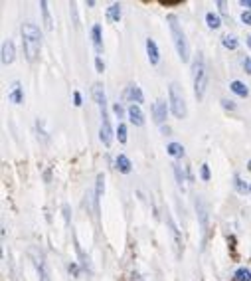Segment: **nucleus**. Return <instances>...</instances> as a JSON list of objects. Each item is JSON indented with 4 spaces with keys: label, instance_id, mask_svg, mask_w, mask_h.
I'll return each mask as SVG.
<instances>
[{
    "label": "nucleus",
    "instance_id": "obj_25",
    "mask_svg": "<svg viewBox=\"0 0 251 281\" xmlns=\"http://www.w3.org/2000/svg\"><path fill=\"white\" fill-rule=\"evenodd\" d=\"M117 137H119V143H127V127L123 123H119L117 127Z\"/></svg>",
    "mask_w": 251,
    "mask_h": 281
},
{
    "label": "nucleus",
    "instance_id": "obj_18",
    "mask_svg": "<svg viewBox=\"0 0 251 281\" xmlns=\"http://www.w3.org/2000/svg\"><path fill=\"white\" fill-rule=\"evenodd\" d=\"M10 101H12V103H16V105H20V103L24 101V93H22V89H20V83H18V81H14V83H12Z\"/></svg>",
    "mask_w": 251,
    "mask_h": 281
},
{
    "label": "nucleus",
    "instance_id": "obj_24",
    "mask_svg": "<svg viewBox=\"0 0 251 281\" xmlns=\"http://www.w3.org/2000/svg\"><path fill=\"white\" fill-rule=\"evenodd\" d=\"M235 279H237V281H251V271H249L247 267H239V269L235 271Z\"/></svg>",
    "mask_w": 251,
    "mask_h": 281
},
{
    "label": "nucleus",
    "instance_id": "obj_30",
    "mask_svg": "<svg viewBox=\"0 0 251 281\" xmlns=\"http://www.w3.org/2000/svg\"><path fill=\"white\" fill-rule=\"evenodd\" d=\"M95 68H97V72H99V74H101V72H105V64H103L101 56H97V57H95Z\"/></svg>",
    "mask_w": 251,
    "mask_h": 281
},
{
    "label": "nucleus",
    "instance_id": "obj_33",
    "mask_svg": "<svg viewBox=\"0 0 251 281\" xmlns=\"http://www.w3.org/2000/svg\"><path fill=\"white\" fill-rule=\"evenodd\" d=\"M241 22H243V24H247V26H251V12H247V10H245V12L241 14Z\"/></svg>",
    "mask_w": 251,
    "mask_h": 281
},
{
    "label": "nucleus",
    "instance_id": "obj_20",
    "mask_svg": "<svg viewBox=\"0 0 251 281\" xmlns=\"http://www.w3.org/2000/svg\"><path fill=\"white\" fill-rule=\"evenodd\" d=\"M107 16H109V20L119 22V20H121V4H119V2H113V4L109 6V10H107Z\"/></svg>",
    "mask_w": 251,
    "mask_h": 281
},
{
    "label": "nucleus",
    "instance_id": "obj_14",
    "mask_svg": "<svg viewBox=\"0 0 251 281\" xmlns=\"http://www.w3.org/2000/svg\"><path fill=\"white\" fill-rule=\"evenodd\" d=\"M115 167H117V170L119 172H123V174H129L131 170H133V165H131V161L125 157V154H119V157L115 159Z\"/></svg>",
    "mask_w": 251,
    "mask_h": 281
},
{
    "label": "nucleus",
    "instance_id": "obj_1",
    "mask_svg": "<svg viewBox=\"0 0 251 281\" xmlns=\"http://www.w3.org/2000/svg\"><path fill=\"white\" fill-rule=\"evenodd\" d=\"M22 44H24V54H26L28 61H36L40 48H42V34L36 24L26 22L22 26Z\"/></svg>",
    "mask_w": 251,
    "mask_h": 281
},
{
    "label": "nucleus",
    "instance_id": "obj_2",
    "mask_svg": "<svg viewBox=\"0 0 251 281\" xmlns=\"http://www.w3.org/2000/svg\"><path fill=\"white\" fill-rule=\"evenodd\" d=\"M192 75H194V95L198 101H202L206 95V87H208V68H206L202 54H196V57H194Z\"/></svg>",
    "mask_w": 251,
    "mask_h": 281
},
{
    "label": "nucleus",
    "instance_id": "obj_3",
    "mask_svg": "<svg viewBox=\"0 0 251 281\" xmlns=\"http://www.w3.org/2000/svg\"><path fill=\"white\" fill-rule=\"evenodd\" d=\"M166 22H168V28H170V34H172V42L176 46V52L180 56L182 61H188L190 59V46H188V40L182 32V28L178 24V18L174 14H168L166 16Z\"/></svg>",
    "mask_w": 251,
    "mask_h": 281
},
{
    "label": "nucleus",
    "instance_id": "obj_11",
    "mask_svg": "<svg viewBox=\"0 0 251 281\" xmlns=\"http://www.w3.org/2000/svg\"><path fill=\"white\" fill-rule=\"evenodd\" d=\"M146 56H148V61L152 66H156L161 61V54H159V48H156V42L152 38H146Z\"/></svg>",
    "mask_w": 251,
    "mask_h": 281
},
{
    "label": "nucleus",
    "instance_id": "obj_35",
    "mask_svg": "<svg viewBox=\"0 0 251 281\" xmlns=\"http://www.w3.org/2000/svg\"><path fill=\"white\" fill-rule=\"evenodd\" d=\"M243 70H245L247 74H251V59H249V57L243 59Z\"/></svg>",
    "mask_w": 251,
    "mask_h": 281
},
{
    "label": "nucleus",
    "instance_id": "obj_22",
    "mask_svg": "<svg viewBox=\"0 0 251 281\" xmlns=\"http://www.w3.org/2000/svg\"><path fill=\"white\" fill-rule=\"evenodd\" d=\"M166 150H168L170 157H182V154H184V147L180 143H170L166 147Z\"/></svg>",
    "mask_w": 251,
    "mask_h": 281
},
{
    "label": "nucleus",
    "instance_id": "obj_19",
    "mask_svg": "<svg viewBox=\"0 0 251 281\" xmlns=\"http://www.w3.org/2000/svg\"><path fill=\"white\" fill-rule=\"evenodd\" d=\"M103 192H105V176L101 172V174H97V184H95V202L101 200Z\"/></svg>",
    "mask_w": 251,
    "mask_h": 281
},
{
    "label": "nucleus",
    "instance_id": "obj_38",
    "mask_svg": "<svg viewBox=\"0 0 251 281\" xmlns=\"http://www.w3.org/2000/svg\"><path fill=\"white\" fill-rule=\"evenodd\" d=\"M247 46L251 48V36H247Z\"/></svg>",
    "mask_w": 251,
    "mask_h": 281
},
{
    "label": "nucleus",
    "instance_id": "obj_32",
    "mask_svg": "<svg viewBox=\"0 0 251 281\" xmlns=\"http://www.w3.org/2000/svg\"><path fill=\"white\" fill-rule=\"evenodd\" d=\"M68 269H70V273H72L73 277H79V265H77V263H70Z\"/></svg>",
    "mask_w": 251,
    "mask_h": 281
},
{
    "label": "nucleus",
    "instance_id": "obj_40",
    "mask_svg": "<svg viewBox=\"0 0 251 281\" xmlns=\"http://www.w3.org/2000/svg\"><path fill=\"white\" fill-rule=\"evenodd\" d=\"M249 190H251V186H249Z\"/></svg>",
    "mask_w": 251,
    "mask_h": 281
},
{
    "label": "nucleus",
    "instance_id": "obj_34",
    "mask_svg": "<svg viewBox=\"0 0 251 281\" xmlns=\"http://www.w3.org/2000/svg\"><path fill=\"white\" fill-rule=\"evenodd\" d=\"M81 103H83V101H81V93H79V91H75V93H73V105H75V107H79Z\"/></svg>",
    "mask_w": 251,
    "mask_h": 281
},
{
    "label": "nucleus",
    "instance_id": "obj_15",
    "mask_svg": "<svg viewBox=\"0 0 251 281\" xmlns=\"http://www.w3.org/2000/svg\"><path fill=\"white\" fill-rule=\"evenodd\" d=\"M40 10H42L44 28H46V30H54V22H52V16H50V8H48V2H46V0H42V2H40Z\"/></svg>",
    "mask_w": 251,
    "mask_h": 281
},
{
    "label": "nucleus",
    "instance_id": "obj_39",
    "mask_svg": "<svg viewBox=\"0 0 251 281\" xmlns=\"http://www.w3.org/2000/svg\"><path fill=\"white\" fill-rule=\"evenodd\" d=\"M247 169H249V170H251V161H249V165H247Z\"/></svg>",
    "mask_w": 251,
    "mask_h": 281
},
{
    "label": "nucleus",
    "instance_id": "obj_13",
    "mask_svg": "<svg viewBox=\"0 0 251 281\" xmlns=\"http://www.w3.org/2000/svg\"><path fill=\"white\" fill-rule=\"evenodd\" d=\"M127 95H129V99L133 101V105H141V103H144V95H143V91H141L139 85H129Z\"/></svg>",
    "mask_w": 251,
    "mask_h": 281
},
{
    "label": "nucleus",
    "instance_id": "obj_12",
    "mask_svg": "<svg viewBox=\"0 0 251 281\" xmlns=\"http://www.w3.org/2000/svg\"><path fill=\"white\" fill-rule=\"evenodd\" d=\"M91 38H93V46H95L97 56H101L103 54V38H101V26L99 24H95L91 28Z\"/></svg>",
    "mask_w": 251,
    "mask_h": 281
},
{
    "label": "nucleus",
    "instance_id": "obj_21",
    "mask_svg": "<svg viewBox=\"0 0 251 281\" xmlns=\"http://www.w3.org/2000/svg\"><path fill=\"white\" fill-rule=\"evenodd\" d=\"M206 22H208V28H212V30H217L219 26H222V20H219V16L214 14V12L206 14Z\"/></svg>",
    "mask_w": 251,
    "mask_h": 281
},
{
    "label": "nucleus",
    "instance_id": "obj_36",
    "mask_svg": "<svg viewBox=\"0 0 251 281\" xmlns=\"http://www.w3.org/2000/svg\"><path fill=\"white\" fill-rule=\"evenodd\" d=\"M217 8H219V12H222V14H228V10H226V2H224V0H217Z\"/></svg>",
    "mask_w": 251,
    "mask_h": 281
},
{
    "label": "nucleus",
    "instance_id": "obj_16",
    "mask_svg": "<svg viewBox=\"0 0 251 281\" xmlns=\"http://www.w3.org/2000/svg\"><path fill=\"white\" fill-rule=\"evenodd\" d=\"M93 99H95V103H97L99 107L107 103V97H105V91H103V85H101V83L93 85Z\"/></svg>",
    "mask_w": 251,
    "mask_h": 281
},
{
    "label": "nucleus",
    "instance_id": "obj_4",
    "mask_svg": "<svg viewBox=\"0 0 251 281\" xmlns=\"http://www.w3.org/2000/svg\"><path fill=\"white\" fill-rule=\"evenodd\" d=\"M168 99H170V111L174 113V117L184 119L188 109H186V101H184V93L180 91V87L176 83H170V87H168Z\"/></svg>",
    "mask_w": 251,
    "mask_h": 281
},
{
    "label": "nucleus",
    "instance_id": "obj_5",
    "mask_svg": "<svg viewBox=\"0 0 251 281\" xmlns=\"http://www.w3.org/2000/svg\"><path fill=\"white\" fill-rule=\"evenodd\" d=\"M101 109V127H99V139L105 147L111 145L113 141V129H111V123H109V115H107V103L99 107Z\"/></svg>",
    "mask_w": 251,
    "mask_h": 281
},
{
    "label": "nucleus",
    "instance_id": "obj_17",
    "mask_svg": "<svg viewBox=\"0 0 251 281\" xmlns=\"http://www.w3.org/2000/svg\"><path fill=\"white\" fill-rule=\"evenodd\" d=\"M230 89L235 93V95H239V97H247V95H249V89H247V85H245L243 81H237V79L230 83Z\"/></svg>",
    "mask_w": 251,
    "mask_h": 281
},
{
    "label": "nucleus",
    "instance_id": "obj_29",
    "mask_svg": "<svg viewBox=\"0 0 251 281\" xmlns=\"http://www.w3.org/2000/svg\"><path fill=\"white\" fill-rule=\"evenodd\" d=\"M222 107L228 109V111H235V109H237V105H235L233 101H230V99H222Z\"/></svg>",
    "mask_w": 251,
    "mask_h": 281
},
{
    "label": "nucleus",
    "instance_id": "obj_31",
    "mask_svg": "<svg viewBox=\"0 0 251 281\" xmlns=\"http://www.w3.org/2000/svg\"><path fill=\"white\" fill-rule=\"evenodd\" d=\"M200 172H202V180H210V167L208 165H202Z\"/></svg>",
    "mask_w": 251,
    "mask_h": 281
},
{
    "label": "nucleus",
    "instance_id": "obj_7",
    "mask_svg": "<svg viewBox=\"0 0 251 281\" xmlns=\"http://www.w3.org/2000/svg\"><path fill=\"white\" fill-rule=\"evenodd\" d=\"M166 224H168V230H170V234H172V242H174V249H176V258H182V254H184L182 236H180V232H178V226H176L174 220H172V216L168 214V210H166Z\"/></svg>",
    "mask_w": 251,
    "mask_h": 281
},
{
    "label": "nucleus",
    "instance_id": "obj_26",
    "mask_svg": "<svg viewBox=\"0 0 251 281\" xmlns=\"http://www.w3.org/2000/svg\"><path fill=\"white\" fill-rule=\"evenodd\" d=\"M233 184H235L237 192H247V190H249V186H247V184H245V182H243V180H241V178H239L237 174L233 176Z\"/></svg>",
    "mask_w": 251,
    "mask_h": 281
},
{
    "label": "nucleus",
    "instance_id": "obj_6",
    "mask_svg": "<svg viewBox=\"0 0 251 281\" xmlns=\"http://www.w3.org/2000/svg\"><path fill=\"white\" fill-rule=\"evenodd\" d=\"M196 214H198V220H200V230H202V238L206 242V234L210 228V218H208V204L204 202L202 196L196 198Z\"/></svg>",
    "mask_w": 251,
    "mask_h": 281
},
{
    "label": "nucleus",
    "instance_id": "obj_10",
    "mask_svg": "<svg viewBox=\"0 0 251 281\" xmlns=\"http://www.w3.org/2000/svg\"><path fill=\"white\" fill-rule=\"evenodd\" d=\"M127 115H129V121L135 125V127H143V125H144V115H143L139 105H131L127 109Z\"/></svg>",
    "mask_w": 251,
    "mask_h": 281
},
{
    "label": "nucleus",
    "instance_id": "obj_37",
    "mask_svg": "<svg viewBox=\"0 0 251 281\" xmlns=\"http://www.w3.org/2000/svg\"><path fill=\"white\" fill-rule=\"evenodd\" d=\"M241 6H245L247 12H251V0H241Z\"/></svg>",
    "mask_w": 251,
    "mask_h": 281
},
{
    "label": "nucleus",
    "instance_id": "obj_23",
    "mask_svg": "<svg viewBox=\"0 0 251 281\" xmlns=\"http://www.w3.org/2000/svg\"><path fill=\"white\" fill-rule=\"evenodd\" d=\"M222 44H224V48H228V50H237V46H239L237 38H235V36H230V34L222 38Z\"/></svg>",
    "mask_w": 251,
    "mask_h": 281
},
{
    "label": "nucleus",
    "instance_id": "obj_9",
    "mask_svg": "<svg viewBox=\"0 0 251 281\" xmlns=\"http://www.w3.org/2000/svg\"><path fill=\"white\" fill-rule=\"evenodd\" d=\"M0 57H2V64H4V66H8V64H12V61H14V57H16V48H14V42H12V40H6V42L2 44V54H0Z\"/></svg>",
    "mask_w": 251,
    "mask_h": 281
},
{
    "label": "nucleus",
    "instance_id": "obj_8",
    "mask_svg": "<svg viewBox=\"0 0 251 281\" xmlns=\"http://www.w3.org/2000/svg\"><path fill=\"white\" fill-rule=\"evenodd\" d=\"M168 107H170V103H166L164 99H156V101L152 103V117H154V121L159 123V125H162V123L166 121Z\"/></svg>",
    "mask_w": 251,
    "mask_h": 281
},
{
    "label": "nucleus",
    "instance_id": "obj_28",
    "mask_svg": "<svg viewBox=\"0 0 251 281\" xmlns=\"http://www.w3.org/2000/svg\"><path fill=\"white\" fill-rule=\"evenodd\" d=\"M113 113L117 115V119H123V117H125V107H123L121 103H115V105H113Z\"/></svg>",
    "mask_w": 251,
    "mask_h": 281
},
{
    "label": "nucleus",
    "instance_id": "obj_27",
    "mask_svg": "<svg viewBox=\"0 0 251 281\" xmlns=\"http://www.w3.org/2000/svg\"><path fill=\"white\" fill-rule=\"evenodd\" d=\"M174 176H176L178 186H180V188H184V172H182L180 165H174Z\"/></svg>",
    "mask_w": 251,
    "mask_h": 281
}]
</instances>
